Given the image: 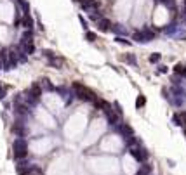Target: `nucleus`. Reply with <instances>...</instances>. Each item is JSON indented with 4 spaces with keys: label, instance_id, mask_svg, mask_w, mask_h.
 I'll return each instance as SVG.
<instances>
[{
    "label": "nucleus",
    "instance_id": "nucleus-1",
    "mask_svg": "<svg viewBox=\"0 0 186 175\" xmlns=\"http://www.w3.org/2000/svg\"><path fill=\"white\" fill-rule=\"evenodd\" d=\"M71 89L75 90V96L78 97L80 101H85V102H94L97 99V96L94 94V92L90 90V89H87L85 85L78 83V82H73L71 83Z\"/></svg>",
    "mask_w": 186,
    "mask_h": 175
},
{
    "label": "nucleus",
    "instance_id": "nucleus-2",
    "mask_svg": "<svg viewBox=\"0 0 186 175\" xmlns=\"http://www.w3.org/2000/svg\"><path fill=\"white\" fill-rule=\"evenodd\" d=\"M12 156L16 161H21V159H26L28 156V142L26 139L17 137L14 142H12Z\"/></svg>",
    "mask_w": 186,
    "mask_h": 175
},
{
    "label": "nucleus",
    "instance_id": "nucleus-3",
    "mask_svg": "<svg viewBox=\"0 0 186 175\" xmlns=\"http://www.w3.org/2000/svg\"><path fill=\"white\" fill-rule=\"evenodd\" d=\"M153 38H155V31L153 30H150V28H143L141 31H136L132 35V40H136V42H139V43L151 42Z\"/></svg>",
    "mask_w": 186,
    "mask_h": 175
},
{
    "label": "nucleus",
    "instance_id": "nucleus-4",
    "mask_svg": "<svg viewBox=\"0 0 186 175\" xmlns=\"http://www.w3.org/2000/svg\"><path fill=\"white\" fill-rule=\"evenodd\" d=\"M129 153H131V156H132L134 159H138L139 163H146V159H148V156H150V153L144 148H141V146L131 148L129 149Z\"/></svg>",
    "mask_w": 186,
    "mask_h": 175
},
{
    "label": "nucleus",
    "instance_id": "nucleus-5",
    "mask_svg": "<svg viewBox=\"0 0 186 175\" xmlns=\"http://www.w3.org/2000/svg\"><path fill=\"white\" fill-rule=\"evenodd\" d=\"M94 108H96V109H101L104 115H108L110 111H113V109H112V104H110V102H106L104 99H99V97L94 101Z\"/></svg>",
    "mask_w": 186,
    "mask_h": 175
},
{
    "label": "nucleus",
    "instance_id": "nucleus-6",
    "mask_svg": "<svg viewBox=\"0 0 186 175\" xmlns=\"http://www.w3.org/2000/svg\"><path fill=\"white\" fill-rule=\"evenodd\" d=\"M120 118H122V116H120V115H117V113H115V111H110V113H108V115H106L108 125H110V127H113V128H117L118 125L122 123V122H120Z\"/></svg>",
    "mask_w": 186,
    "mask_h": 175
},
{
    "label": "nucleus",
    "instance_id": "nucleus-7",
    "mask_svg": "<svg viewBox=\"0 0 186 175\" xmlns=\"http://www.w3.org/2000/svg\"><path fill=\"white\" fill-rule=\"evenodd\" d=\"M47 61H49V66H52V68H56V69H61L64 66V59L59 57V56H52V57L47 59Z\"/></svg>",
    "mask_w": 186,
    "mask_h": 175
},
{
    "label": "nucleus",
    "instance_id": "nucleus-8",
    "mask_svg": "<svg viewBox=\"0 0 186 175\" xmlns=\"http://www.w3.org/2000/svg\"><path fill=\"white\" fill-rule=\"evenodd\" d=\"M112 21H110V19H106V17H103L101 21H97V30H99V31H110V30H112Z\"/></svg>",
    "mask_w": 186,
    "mask_h": 175
},
{
    "label": "nucleus",
    "instance_id": "nucleus-9",
    "mask_svg": "<svg viewBox=\"0 0 186 175\" xmlns=\"http://www.w3.org/2000/svg\"><path fill=\"white\" fill-rule=\"evenodd\" d=\"M21 26H25L26 28V30H32L33 28V19L32 17H30V14H25V16H23V19H21Z\"/></svg>",
    "mask_w": 186,
    "mask_h": 175
},
{
    "label": "nucleus",
    "instance_id": "nucleus-10",
    "mask_svg": "<svg viewBox=\"0 0 186 175\" xmlns=\"http://www.w3.org/2000/svg\"><path fill=\"white\" fill-rule=\"evenodd\" d=\"M112 31L117 33V37H125V35H127V30H125L122 24H113V26H112Z\"/></svg>",
    "mask_w": 186,
    "mask_h": 175
},
{
    "label": "nucleus",
    "instance_id": "nucleus-11",
    "mask_svg": "<svg viewBox=\"0 0 186 175\" xmlns=\"http://www.w3.org/2000/svg\"><path fill=\"white\" fill-rule=\"evenodd\" d=\"M122 61H125L127 64H132V66H138V59H136L134 54H125V56H122Z\"/></svg>",
    "mask_w": 186,
    "mask_h": 175
},
{
    "label": "nucleus",
    "instance_id": "nucleus-12",
    "mask_svg": "<svg viewBox=\"0 0 186 175\" xmlns=\"http://www.w3.org/2000/svg\"><path fill=\"white\" fill-rule=\"evenodd\" d=\"M174 73L179 75V76H183V78H186V66H183V64H176L174 66Z\"/></svg>",
    "mask_w": 186,
    "mask_h": 175
},
{
    "label": "nucleus",
    "instance_id": "nucleus-13",
    "mask_svg": "<svg viewBox=\"0 0 186 175\" xmlns=\"http://www.w3.org/2000/svg\"><path fill=\"white\" fill-rule=\"evenodd\" d=\"M40 85H44L47 90H56V87H54V85L51 83V80H47V78H42V80H40Z\"/></svg>",
    "mask_w": 186,
    "mask_h": 175
},
{
    "label": "nucleus",
    "instance_id": "nucleus-14",
    "mask_svg": "<svg viewBox=\"0 0 186 175\" xmlns=\"http://www.w3.org/2000/svg\"><path fill=\"white\" fill-rule=\"evenodd\" d=\"M144 104H146V97L139 94L138 99H136V108H138V109H141V108H144Z\"/></svg>",
    "mask_w": 186,
    "mask_h": 175
},
{
    "label": "nucleus",
    "instance_id": "nucleus-15",
    "mask_svg": "<svg viewBox=\"0 0 186 175\" xmlns=\"http://www.w3.org/2000/svg\"><path fill=\"white\" fill-rule=\"evenodd\" d=\"M89 19H90V21H101V19H103V16H101V12H99V11H94V12H90V14H89Z\"/></svg>",
    "mask_w": 186,
    "mask_h": 175
},
{
    "label": "nucleus",
    "instance_id": "nucleus-16",
    "mask_svg": "<svg viewBox=\"0 0 186 175\" xmlns=\"http://www.w3.org/2000/svg\"><path fill=\"white\" fill-rule=\"evenodd\" d=\"M160 59H162V54H158V52H153L151 56H150V63H151V64H157V63L160 61Z\"/></svg>",
    "mask_w": 186,
    "mask_h": 175
},
{
    "label": "nucleus",
    "instance_id": "nucleus-17",
    "mask_svg": "<svg viewBox=\"0 0 186 175\" xmlns=\"http://www.w3.org/2000/svg\"><path fill=\"white\" fill-rule=\"evenodd\" d=\"M6 94H7V85H4L2 82H0V101L6 99Z\"/></svg>",
    "mask_w": 186,
    "mask_h": 175
},
{
    "label": "nucleus",
    "instance_id": "nucleus-18",
    "mask_svg": "<svg viewBox=\"0 0 186 175\" xmlns=\"http://www.w3.org/2000/svg\"><path fill=\"white\" fill-rule=\"evenodd\" d=\"M172 122H174V125H176V127H183V120H181L179 113H176L174 116H172Z\"/></svg>",
    "mask_w": 186,
    "mask_h": 175
},
{
    "label": "nucleus",
    "instance_id": "nucleus-19",
    "mask_svg": "<svg viewBox=\"0 0 186 175\" xmlns=\"http://www.w3.org/2000/svg\"><path fill=\"white\" fill-rule=\"evenodd\" d=\"M176 30H177V24H176V23H172V24H169L167 28H164V31L169 33V35H170V33H174Z\"/></svg>",
    "mask_w": 186,
    "mask_h": 175
},
{
    "label": "nucleus",
    "instance_id": "nucleus-20",
    "mask_svg": "<svg viewBox=\"0 0 186 175\" xmlns=\"http://www.w3.org/2000/svg\"><path fill=\"white\" fill-rule=\"evenodd\" d=\"M157 2H160V4H165V5H167V7H170V9H176L174 0H157Z\"/></svg>",
    "mask_w": 186,
    "mask_h": 175
},
{
    "label": "nucleus",
    "instance_id": "nucleus-21",
    "mask_svg": "<svg viewBox=\"0 0 186 175\" xmlns=\"http://www.w3.org/2000/svg\"><path fill=\"white\" fill-rule=\"evenodd\" d=\"M85 38H87V42H96V33H92V31H87L85 33Z\"/></svg>",
    "mask_w": 186,
    "mask_h": 175
},
{
    "label": "nucleus",
    "instance_id": "nucleus-22",
    "mask_svg": "<svg viewBox=\"0 0 186 175\" xmlns=\"http://www.w3.org/2000/svg\"><path fill=\"white\" fill-rule=\"evenodd\" d=\"M141 168H143V170H144V172H146L148 175H151V172H153V168H151V165H148V163H143V165H141Z\"/></svg>",
    "mask_w": 186,
    "mask_h": 175
},
{
    "label": "nucleus",
    "instance_id": "nucleus-23",
    "mask_svg": "<svg viewBox=\"0 0 186 175\" xmlns=\"http://www.w3.org/2000/svg\"><path fill=\"white\" fill-rule=\"evenodd\" d=\"M33 38V30H26L25 35H23V40H32Z\"/></svg>",
    "mask_w": 186,
    "mask_h": 175
},
{
    "label": "nucleus",
    "instance_id": "nucleus-24",
    "mask_svg": "<svg viewBox=\"0 0 186 175\" xmlns=\"http://www.w3.org/2000/svg\"><path fill=\"white\" fill-rule=\"evenodd\" d=\"M113 108H115V109H113V111L117 113V115H120V116H122V106H120V104H118V102H113Z\"/></svg>",
    "mask_w": 186,
    "mask_h": 175
},
{
    "label": "nucleus",
    "instance_id": "nucleus-25",
    "mask_svg": "<svg viewBox=\"0 0 186 175\" xmlns=\"http://www.w3.org/2000/svg\"><path fill=\"white\" fill-rule=\"evenodd\" d=\"M115 42H118V43H123V45H131V42H129V40H125L123 37H117V38H115Z\"/></svg>",
    "mask_w": 186,
    "mask_h": 175
},
{
    "label": "nucleus",
    "instance_id": "nucleus-26",
    "mask_svg": "<svg viewBox=\"0 0 186 175\" xmlns=\"http://www.w3.org/2000/svg\"><path fill=\"white\" fill-rule=\"evenodd\" d=\"M172 82H174V85H179L181 82H183V76H179V75H176V76H172Z\"/></svg>",
    "mask_w": 186,
    "mask_h": 175
},
{
    "label": "nucleus",
    "instance_id": "nucleus-27",
    "mask_svg": "<svg viewBox=\"0 0 186 175\" xmlns=\"http://www.w3.org/2000/svg\"><path fill=\"white\" fill-rule=\"evenodd\" d=\"M179 116H181V120H183V127L186 128V111H179Z\"/></svg>",
    "mask_w": 186,
    "mask_h": 175
},
{
    "label": "nucleus",
    "instance_id": "nucleus-28",
    "mask_svg": "<svg viewBox=\"0 0 186 175\" xmlns=\"http://www.w3.org/2000/svg\"><path fill=\"white\" fill-rule=\"evenodd\" d=\"M158 73H167V66H158Z\"/></svg>",
    "mask_w": 186,
    "mask_h": 175
},
{
    "label": "nucleus",
    "instance_id": "nucleus-29",
    "mask_svg": "<svg viewBox=\"0 0 186 175\" xmlns=\"http://www.w3.org/2000/svg\"><path fill=\"white\" fill-rule=\"evenodd\" d=\"M0 69H4V63H2V59H0Z\"/></svg>",
    "mask_w": 186,
    "mask_h": 175
},
{
    "label": "nucleus",
    "instance_id": "nucleus-30",
    "mask_svg": "<svg viewBox=\"0 0 186 175\" xmlns=\"http://www.w3.org/2000/svg\"><path fill=\"white\" fill-rule=\"evenodd\" d=\"M183 23H184V26H186V16H183Z\"/></svg>",
    "mask_w": 186,
    "mask_h": 175
},
{
    "label": "nucleus",
    "instance_id": "nucleus-31",
    "mask_svg": "<svg viewBox=\"0 0 186 175\" xmlns=\"http://www.w3.org/2000/svg\"><path fill=\"white\" fill-rule=\"evenodd\" d=\"M75 2H80V4H82V2H84V0H75Z\"/></svg>",
    "mask_w": 186,
    "mask_h": 175
},
{
    "label": "nucleus",
    "instance_id": "nucleus-32",
    "mask_svg": "<svg viewBox=\"0 0 186 175\" xmlns=\"http://www.w3.org/2000/svg\"><path fill=\"white\" fill-rule=\"evenodd\" d=\"M184 9H186V0H184Z\"/></svg>",
    "mask_w": 186,
    "mask_h": 175
}]
</instances>
